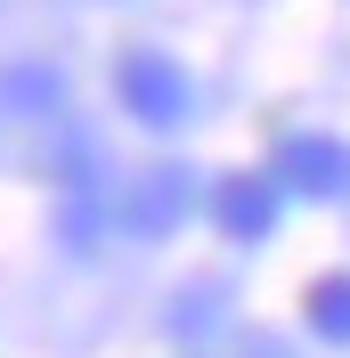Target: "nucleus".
<instances>
[{
  "mask_svg": "<svg viewBox=\"0 0 350 358\" xmlns=\"http://www.w3.org/2000/svg\"><path fill=\"white\" fill-rule=\"evenodd\" d=\"M114 98H122V114L147 122V131H179V122L196 114V82H188V66H172L163 49H122V57H114Z\"/></svg>",
  "mask_w": 350,
  "mask_h": 358,
  "instance_id": "1",
  "label": "nucleus"
},
{
  "mask_svg": "<svg viewBox=\"0 0 350 358\" xmlns=\"http://www.w3.org/2000/svg\"><path fill=\"white\" fill-rule=\"evenodd\" d=\"M188 203H196V179L179 171V163H147V171L122 179V196H114V228L139 236V245H155V236H172V228L188 220Z\"/></svg>",
  "mask_w": 350,
  "mask_h": 358,
  "instance_id": "2",
  "label": "nucleus"
},
{
  "mask_svg": "<svg viewBox=\"0 0 350 358\" xmlns=\"http://www.w3.org/2000/svg\"><path fill=\"white\" fill-rule=\"evenodd\" d=\"M269 171L285 179V196H309V203H342L350 196V147L326 131H293L269 155Z\"/></svg>",
  "mask_w": 350,
  "mask_h": 358,
  "instance_id": "3",
  "label": "nucleus"
},
{
  "mask_svg": "<svg viewBox=\"0 0 350 358\" xmlns=\"http://www.w3.org/2000/svg\"><path fill=\"white\" fill-rule=\"evenodd\" d=\"M277 212H285V179H277V171H228V179H220V196H212L220 236H237V245L277 236Z\"/></svg>",
  "mask_w": 350,
  "mask_h": 358,
  "instance_id": "4",
  "label": "nucleus"
},
{
  "mask_svg": "<svg viewBox=\"0 0 350 358\" xmlns=\"http://www.w3.org/2000/svg\"><path fill=\"white\" fill-rule=\"evenodd\" d=\"M302 326L318 342H350V277L334 268V277H318V285L302 293Z\"/></svg>",
  "mask_w": 350,
  "mask_h": 358,
  "instance_id": "5",
  "label": "nucleus"
},
{
  "mask_svg": "<svg viewBox=\"0 0 350 358\" xmlns=\"http://www.w3.org/2000/svg\"><path fill=\"white\" fill-rule=\"evenodd\" d=\"M253 358H293V350H285V342H253Z\"/></svg>",
  "mask_w": 350,
  "mask_h": 358,
  "instance_id": "6",
  "label": "nucleus"
}]
</instances>
